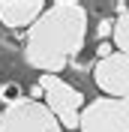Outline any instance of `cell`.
Segmentation results:
<instances>
[{"instance_id": "cell-5", "label": "cell", "mask_w": 129, "mask_h": 132, "mask_svg": "<svg viewBox=\"0 0 129 132\" xmlns=\"http://www.w3.org/2000/svg\"><path fill=\"white\" fill-rule=\"evenodd\" d=\"M93 81L111 99H129V57L120 51L102 57L93 69Z\"/></svg>"}, {"instance_id": "cell-8", "label": "cell", "mask_w": 129, "mask_h": 132, "mask_svg": "<svg viewBox=\"0 0 129 132\" xmlns=\"http://www.w3.org/2000/svg\"><path fill=\"white\" fill-rule=\"evenodd\" d=\"M0 96H3V99H9V105H12V102H18V99H24V96H21V87H18V84H6V87H0Z\"/></svg>"}, {"instance_id": "cell-3", "label": "cell", "mask_w": 129, "mask_h": 132, "mask_svg": "<svg viewBox=\"0 0 129 132\" xmlns=\"http://www.w3.org/2000/svg\"><path fill=\"white\" fill-rule=\"evenodd\" d=\"M0 132H63L45 102L39 99H18L0 114Z\"/></svg>"}, {"instance_id": "cell-11", "label": "cell", "mask_w": 129, "mask_h": 132, "mask_svg": "<svg viewBox=\"0 0 129 132\" xmlns=\"http://www.w3.org/2000/svg\"><path fill=\"white\" fill-rule=\"evenodd\" d=\"M0 87H3V81H0Z\"/></svg>"}, {"instance_id": "cell-9", "label": "cell", "mask_w": 129, "mask_h": 132, "mask_svg": "<svg viewBox=\"0 0 129 132\" xmlns=\"http://www.w3.org/2000/svg\"><path fill=\"white\" fill-rule=\"evenodd\" d=\"M111 33H114V18H102L96 27V36L102 39V36H111Z\"/></svg>"}, {"instance_id": "cell-6", "label": "cell", "mask_w": 129, "mask_h": 132, "mask_svg": "<svg viewBox=\"0 0 129 132\" xmlns=\"http://www.w3.org/2000/svg\"><path fill=\"white\" fill-rule=\"evenodd\" d=\"M45 12L42 0H0V21L6 27H33L36 18Z\"/></svg>"}, {"instance_id": "cell-10", "label": "cell", "mask_w": 129, "mask_h": 132, "mask_svg": "<svg viewBox=\"0 0 129 132\" xmlns=\"http://www.w3.org/2000/svg\"><path fill=\"white\" fill-rule=\"evenodd\" d=\"M99 60H102V57H108V54H114V48H111V45H105V42H99Z\"/></svg>"}, {"instance_id": "cell-1", "label": "cell", "mask_w": 129, "mask_h": 132, "mask_svg": "<svg viewBox=\"0 0 129 132\" xmlns=\"http://www.w3.org/2000/svg\"><path fill=\"white\" fill-rule=\"evenodd\" d=\"M87 39V9L72 0L45 6L24 42V60L45 75H57L72 63Z\"/></svg>"}, {"instance_id": "cell-2", "label": "cell", "mask_w": 129, "mask_h": 132, "mask_svg": "<svg viewBox=\"0 0 129 132\" xmlns=\"http://www.w3.org/2000/svg\"><path fill=\"white\" fill-rule=\"evenodd\" d=\"M39 90L45 99V108L57 117V123L66 129H78L81 111H84V93L72 84H66L60 75H42Z\"/></svg>"}, {"instance_id": "cell-7", "label": "cell", "mask_w": 129, "mask_h": 132, "mask_svg": "<svg viewBox=\"0 0 129 132\" xmlns=\"http://www.w3.org/2000/svg\"><path fill=\"white\" fill-rule=\"evenodd\" d=\"M114 48L129 57V3L126 6H117V18H114Z\"/></svg>"}, {"instance_id": "cell-4", "label": "cell", "mask_w": 129, "mask_h": 132, "mask_svg": "<svg viewBox=\"0 0 129 132\" xmlns=\"http://www.w3.org/2000/svg\"><path fill=\"white\" fill-rule=\"evenodd\" d=\"M78 132H129V99H93L81 111Z\"/></svg>"}]
</instances>
